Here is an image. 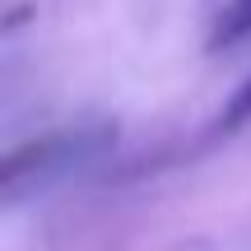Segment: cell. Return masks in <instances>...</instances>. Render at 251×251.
Listing matches in <instances>:
<instances>
[{
  "label": "cell",
  "instance_id": "6da1fadb",
  "mask_svg": "<svg viewBox=\"0 0 251 251\" xmlns=\"http://www.w3.org/2000/svg\"><path fill=\"white\" fill-rule=\"evenodd\" d=\"M112 140H117V126L93 121V126H65V130L37 135V140L9 149L5 163H0V196H5V205H19L24 196L47 191L56 181L75 177L79 168L98 163L112 149Z\"/></svg>",
  "mask_w": 251,
  "mask_h": 251
},
{
  "label": "cell",
  "instance_id": "7a4b0ae2",
  "mask_svg": "<svg viewBox=\"0 0 251 251\" xmlns=\"http://www.w3.org/2000/svg\"><path fill=\"white\" fill-rule=\"evenodd\" d=\"M251 42V0H228L219 9L214 28H209V51H228V47H242Z\"/></svg>",
  "mask_w": 251,
  "mask_h": 251
},
{
  "label": "cell",
  "instance_id": "3957f363",
  "mask_svg": "<svg viewBox=\"0 0 251 251\" xmlns=\"http://www.w3.org/2000/svg\"><path fill=\"white\" fill-rule=\"evenodd\" d=\"M247 121H251V79L233 93V98H228L224 117H219V130H242Z\"/></svg>",
  "mask_w": 251,
  "mask_h": 251
}]
</instances>
